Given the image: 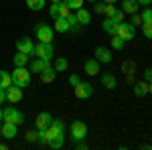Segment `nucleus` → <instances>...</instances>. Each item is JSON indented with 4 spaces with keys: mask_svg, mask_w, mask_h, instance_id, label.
I'll return each mask as SVG.
<instances>
[{
    "mask_svg": "<svg viewBox=\"0 0 152 150\" xmlns=\"http://www.w3.org/2000/svg\"><path fill=\"white\" fill-rule=\"evenodd\" d=\"M12 77V83L18 85V87H26L31 83V69L26 67H14V71L10 73Z\"/></svg>",
    "mask_w": 152,
    "mask_h": 150,
    "instance_id": "nucleus-1",
    "label": "nucleus"
},
{
    "mask_svg": "<svg viewBox=\"0 0 152 150\" xmlns=\"http://www.w3.org/2000/svg\"><path fill=\"white\" fill-rule=\"evenodd\" d=\"M2 122H12V124L20 126V124L24 122V114L20 112V110H16L14 105H8V108L2 110Z\"/></svg>",
    "mask_w": 152,
    "mask_h": 150,
    "instance_id": "nucleus-2",
    "label": "nucleus"
},
{
    "mask_svg": "<svg viewBox=\"0 0 152 150\" xmlns=\"http://www.w3.org/2000/svg\"><path fill=\"white\" fill-rule=\"evenodd\" d=\"M35 37L39 39V43H53V37H55V29L49 26V24L41 23L35 26Z\"/></svg>",
    "mask_w": 152,
    "mask_h": 150,
    "instance_id": "nucleus-3",
    "label": "nucleus"
},
{
    "mask_svg": "<svg viewBox=\"0 0 152 150\" xmlns=\"http://www.w3.org/2000/svg\"><path fill=\"white\" fill-rule=\"evenodd\" d=\"M33 55H35V57L45 59V61H51L53 55H55V49H53L51 43H37L35 49H33Z\"/></svg>",
    "mask_w": 152,
    "mask_h": 150,
    "instance_id": "nucleus-4",
    "label": "nucleus"
},
{
    "mask_svg": "<svg viewBox=\"0 0 152 150\" xmlns=\"http://www.w3.org/2000/svg\"><path fill=\"white\" fill-rule=\"evenodd\" d=\"M69 134L75 142L85 140V136H87V126L83 124L81 120H73V122H71V128H69Z\"/></svg>",
    "mask_w": 152,
    "mask_h": 150,
    "instance_id": "nucleus-5",
    "label": "nucleus"
},
{
    "mask_svg": "<svg viewBox=\"0 0 152 150\" xmlns=\"http://www.w3.org/2000/svg\"><path fill=\"white\" fill-rule=\"evenodd\" d=\"M116 35L120 37V39H124V41L128 43V41H132V39L136 37V26H134L132 23H124V20H122V23L118 24Z\"/></svg>",
    "mask_w": 152,
    "mask_h": 150,
    "instance_id": "nucleus-6",
    "label": "nucleus"
},
{
    "mask_svg": "<svg viewBox=\"0 0 152 150\" xmlns=\"http://www.w3.org/2000/svg\"><path fill=\"white\" fill-rule=\"evenodd\" d=\"M73 89H75V95H77L79 100H89V97L94 95V85H91L89 81H81V83L75 85Z\"/></svg>",
    "mask_w": 152,
    "mask_h": 150,
    "instance_id": "nucleus-7",
    "label": "nucleus"
},
{
    "mask_svg": "<svg viewBox=\"0 0 152 150\" xmlns=\"http://www.w3.org/2000/svg\"><path fill=\"white\" fill-rule=\"evenodd\" d=\"M94 55H95V59H97L99 63H112V59H114V51H112L110 47L97 45V47H95V51H94Z\"/></svg>",
    "mask_w": 152,
    "mask_h": 150,
    "instance_id": "nucleus-8",
    "label": "nucleus"
},
{
    "mask_svg": "<svg viewBox=\"0 0 152 150\" xmlns=\"http://www.w3.org/2000/svg\"><path fill=\"white\" fill-rule=\"evenodd\" d=\"M23 100V87H18V85H8L6 87V102H10V104H18Z\"/></svg>",
    "mask_w": 152,
    "mask_h": 150,
    "instance_id": "nucleus-9",
    "label": "nucleus"
},
{
    "mask_svg": "<svg viewBox=\"0 0 152 150\" xmlns=\"http://www.w3.org/2000/svg\"><path fill=\"white\" fill-rule=\"evenodd\" d=\"M0 130H2V138H6V140H12L18 136V126L12 124V122H2Z\"/></svg>",
    "mask_w": 152,
    "mask_h": 150,
    "instance_id": "nucleus-10",
    "label": "nucleus"
},
{
    "mask_svg": "<svg viewBox=\"0 0 152 150\" xmlns=\"http://www.w3.org/2000/svg\"><path fill=\"white\" fill-rule=\"evenodd\" d=\"M33 49H35V45H33V39H28V37H20L18 41H16V51H20V53H24V55H33Z\"/></svg>",
    "mask_w": 152,
    "mask_h": 150,
    "instance_id": "nucleus-11",
    "label": "nucleus"
},
{
    "mask_svg": "<svg viewBox=\"0 0 152 150\" xmlns=\"http://www.w3.org/2000/svg\"><path fill=\"white\" fill-rule=\"evenodd\" d=\"M39 75H41V81H43V83H53L55 77H57V71H55V67H53L51 63H47V67L41 71Z\"/></svg>",
    "mask_w": 152,
    "mask_h": 150,
    "instance_id": "nucleus-12",
    "label": "nucleus"
},
{
    "mask_svg": "<svg viewBox=\"0 0 152 150\" xmlns=\"http://www.w3.org/2000/svg\"><path fill=\"white\" fill-rule=\"evenodd\" d=\"M53 29H55L57 33H69L71 24H69V20H67L65 16H57V18H55V24H53Z\"/></svg>",
    "mask_w": 152,
    "mask_h": 150,
    "instance_id": "nucleus-13",
    "label": "nucleus"
},
{
    "mask_svg": "<svg viewBox=\"0 0 152 150\" xmlns=\"http://www.w3.org/2000/svg\"><path fill=\"white\" fill-rule=\"evenodd\" d=\"M102 87H105V89L118 87V79L114 77V73H102Z\"/></svg>",
    "mask_w": 152,
    "mask_h": 150,
    "instance_id": "nucleus-14",
    "label": "nucleus"
},
{
    "mask_svg": "<svg viewBox=\"0 0 152 150\" xmlns=\"http://www.w3.org/2000/svg\"><path fill=\"white\" fill-rule=\"evenodd\" d=\"M51 120H53V118H51L49 112H41V114L35 118V128L37 130H39V128H47L49 124H51Z\"/></svg>",
    "mask_w": 152,
    "mask_h": 150,
    "instance_id": "nucleus-15",
    "label": "nucleus"
},
{
    "mask_svg": "<svg viewBox=\"0 0 152 150\" xmlns=\"http://www.w3.org/2000/svg\"><path fill=\"white\" fill-rule=\"evenodd\" d=\"M122 10L126 14H136L140 10V4H138V0H124L122 2Z\"/></svg>",
    "mask_w": 152,
    "mask_h": 150,
    "instance_id": "nucleus-16",
    "label": "nucleus"
},
{
    "mask_svg": "<svg viewBox=\"0 0 152 150\" xmlns=\"http://www.w3.org/2000/svg\"><path fill=\"white\" fill-rule=\"evenodd\" d=\"M75 16H77V23L81 24V26H85V24L91 23V14H89V10L87 8H79V10H75Z\"/></svg>",
    "mask_w": 152,
    "mask_h": 150,
    "instance_id": "nucleus-17",
    "label": "nucleus"
},
{
    "mask_svg": "<svg viewBox=\"0 0 152 150\" xmlns=\"http://www.w3.org/2000/svg\"><path fill=\"white\" fill-rule=\"evenodd\" d=\"M132 87H134V95H138V97H144L146 93H148V81H134L132 83Z\"/></svg>",
    "mask_w": 152,
    "mask_h": 150,
    "instance_id": "nucleus-18",
    "label": "nucleus"
},
{
    "mask_svg": "<svg viewBox=\"0 0 152 150\" xmlns=\"http://www.w3.org/2000/svg\"><path fill=\"white\" fill-rule=\"evenodd\" d=\"M83 69H85V73H87V75H97V71H99V61H97L95 57L94 59H87Z\"/></svg>",
    "mask_w": 152,
    "mask_h": 150,
    "instance_id": "nucleus-19",
    "label": "nucleus"
},
{
    "mask_svg": "<svg viewBox=\"0 0 152 150\" xmlns=\"http://www.w3.org/2000/svg\"><path fill=\"white\" fill-rule=\"evenodd\" d=\"M47 63H51V61H45V59H41V57H35L33 61H31V67H28V69L33 71V73H41V71L47 67Z\"/></svg>",
    "mask_w": 152,
    "mask_h": 150,
    "instance_id": "nucleus-20",
    "label": "nucleus"
},
{
    "mask_svg": "<svg viewBox=\"0 0 152 150\" xmlns=\"http://www.w3.org/2000/svg\"><path fill=\"white\" fill-rule=\"evenodd\" d=\"M118 24H120V23H116L114 18H110V16H107L104 23H102V26H104V31L110 37H114V35H116V31H118Z\"/></svg>",
    "mask_w": 152,
    "mask_h": 150,
    "instance_id": "nucleus-21",
    "label": "nucleus"
},
{
    "mask_svg": "<svg viewBox=\"0 0 152 150\" xmlns=\"http://www.w3.org/2000/svg\"><path fill=\"white\" fill-rule=\"evenodd\" d=\"M12 63H14V67H26V65H28V55L16 51V55L12 57Z\"/></svg>",
    "mask_w": 152,
    "mask_h": 150,
    "instance_id": "nucleus-22",
    "label": "nucleus"
},
{
    "mask_svg": "<svg viewBox=\"0 0 152 150\" xmlns=\"http://www.w3.org/2000/svg\"><path fill=\"white\" fill-rule=\"evenodd\" d=\"M45 4H47V0H26V6H28L31 10H35V12L43 10Z\"/></svg>",
    "mask_w": 152,
    "mask_h": 150,
    "instance_id": "nucleus-23",
    "label": "nucleus"
},
{
    "mask_svg": "<svg viewBox=\"0 0 152 150\" xmlns=\"http://www.w3.org/2000/svg\"><path fill=\"white\" fill-rule=\"evenodd\" d=\"M47 144H49V148H53V150L63 148V144H65V136H55V138L49 140Z\"/></svg>",
    "mask_w": 152,
    "mask_h": 150,
    "instance_id": "nucleus-24",
    "label": "nucleus"
},
{
    "mask_svg": "<svg viewBox=\"0 0 152 150\" xmlns=\"http://www.w3.org/2000/svg\"><path fill=\"white\" fill-rule=\"evenodd\" d=\"M8 85H12V77H10V73L8 71H4V69H0V87H8Z\"/></svg>",
    "mask_w": 152,
    "mask_h": 150,
    "instance_id": "nucleus-25",
    "label": "nucleus"
},
{
    "mask_svg": "<svg viewBox=\"0 0 152 150\" xmlns=\"http://www.w3.org/2000/svg\"><path fill=\"white\" fill-rule=\"evenodd\" d=\"M110 45H112V49H114V51H122V49H124V45H126V41H124V39H120L118 35H114L112 39H110Z\"/></svg>",
    "mask_w": 152,
    "mask_h": 150,
    "instance_id": "nucleus-26",
    "label": "nucleus"
},
{
    "mask_svg": "<svg viewBox=\"0 0 152 150\" xmlns=\"http://www.w3.org/2000/svg\"><path fill=\"white\" fill-rule=\"evenodd\" d=\"M53 67H55V71H67V67H69V61H67V59L65 57H57L55 59V65H53Z\"/></svg>",
    "mask_w": 152,
    "mask_h": 150,
    "instance_id": "nucleus-27",
    "label": "nucleus"
},
{
    "mask_svg": "<svg viewBox=\"0 0 152 150\" xmlns=\"http://www.w3.org/2000/svg\"><path fill=\"white\" fill-rule=\"evenodd\" d=\"M122 71L128 75V73H136V61H124L122 63Z\"/></svg>",
    "mask_w": 152,
    "mask_h": 150,
    "instance_id": "nucleus-28",
    "label": "nucleus"
},
{
    "mask_svg": "<svg viewBox=\"0 0 152 150\" xmlns=\"http://www.w3.org/2000/svg\"><path fill=\"white\" fill-rule=\"evenodd\" d=\"M140 16H142V24L144 23H152V8L144 6V10L140 12Z\"/></svg>",
    "mask_w": 152,
    "mask_h": 150,
    "instance_id": "nucleus-29",
    "label": "nucleus"
},
{
    "mask_svg": "<svg viewBox=\"0 0 152 150\" xmlns=\"http://www.w3.org/2000/svg\"><path fill=\"white\" fill-rule=\"evenodd\" d=\"M47 142H49V130L39 128V144H47Z\"/></svg>",
    "mask_w": 152,
    "mask_h": 150,
    "instance_id": "nucleus-30",
    "label": "nucleus"
},
{
    "mask_svg": "<svg viewBox=\"0 0 152 150\" xmlns=\"http://www.w3.org/2000/svg\"><path fill=\"white\" fill-rule=\"evenodd\" d=\"M83 2H85V0H65V4L69 6L71 10H79L83 6Z\"/></svg>",
    "mask_w": 152,
    "mask_h": 150,
    "instance_id": "nucleus-31",
    "label": "nucleus"
},
{
    "mask_svg": "<svg viewBox=\"0 0 152 150\" xmlns=\"http://www.w3.org/2000/svg\"><path fill=\"white\" fill-rule=\"evenodd\" d=\"M24 138L28 140V142H39V130H28L24 134Z\"/></svg>",
    "mask_w": 152,
    "mask_h": 150,
    "instance_id": "nucleus-32",
    "label": "nucleus"
},
{
    "mask_svg": "<svg viewBox=\"0 0 152 150\" xmlns=\"http://www.w3.org/2000/svg\"><path fill=\"white\" fill-rule=\"evenodd\" d=\"M142 33L146 39H152V23H144L142 24Z\"/></svg>",
    "mask_w": 152,
    "mask_h": 150,
    "instance_id": "nucleus-33",
    "label": "nucleus"
},
{
    "mask_svg": "<svg viewBox=\"0 0 152 150\" xmlns=\"http://www.w3.org/2000/svg\"><path fill=\"white\" fill-rule=\"evenodd\" d=\"M94 4H95L94 8H95V12H97V14H104V12H105V4H107V2H104V0H102V2H97V0H95Z\"/></svg>",
    "mask_w": 152,
    "mask_h": 150,
    "instance_id": "nucleus-34",
    "label": "nucleus"
},
{
    "mask_svg": "<svg viewBox=\"0 0 152 150\" xmlns=\"http://www.w3.org/2000/svg\"><path fill=\"white\" fill-rule=\"evenodd\" d=\"M116 12H118V8L114 6V4H105V12H104L105 16H110V18H112V16H114Z\"/></svg>",
    "mask_w": 152,
    "mask_h": 150,
    "instance_id": "nucleus-35",
    "label": "nucleus"
},
{
    "mask_svg": "<svg viewBox=\"0 0 152 150\" xmlns=\"http://www.w3.org/2000/svg\"><path fill=\"white\" fill-rule=\"evenodd\" d=\"M130 23L134 24V26H142V16L136 12V14H132V18H130Z\"/></svg>",
    "mask_w": 152,
    "mask_h": 150,
    "instance_id": "nucleus-36",
    "label": "nucleus"
},
{
    "mask_svg": "<svg viewBox=\"0 0 152 150\" xmlns=\"http://www.w3.org/2000/svg\"><path fill=\"white\" fill-rule=\"evenodd\" d=\"M79 83H81L79 75H75V73H73V75H69V85H71V87H75V85H79Z\"/></svg>",
    "mask_w": 152,
    "mask_h": 150,
    "instance_id": "nucleus-37",
    "label": "nucleus"
},
{
    "mask_svg": "<svg viewBox=\"0 0 152 150\" xmlns=\"http://www.w3.org/2000/svg\"><path fill=\"white\" fill-rule=\"evenodd\" d=\"M144 81H148V83L152 81V67H146L144 69Z\"/></svg>",
    "mask_w": 152,
    "mask_h": 150,
    "instance_id": "nucleus-38",
    "label": "nucleus"
},
{
    "mask_svg": "<svg viewBox=\"0 0 152 150\" xmlns=\"http://www.w3.org/2000/svg\"><path fill=\"white\" fill-rule=\"evenodd\" d=\"M75 148H77V150H85V148H87V144H85L83 140H79V142H75Z\"/></svg>",
    "mask_w": 152,
    "mask_h": 150,
    "instance_id": "nucleus-39",
    "label": "nucleus"
},
{
    "mask_svg": "<svg viewBox=\"0 0 152 150\" xmlns=\"http://www.w3.org/2000/svg\"><path fill=\"white\" fill-rule=\"evenodd\" d=\"M4 102H6V89L0 87V104H4Z\"/></svg>",
    "mask_w": 152,
    "mask_h": 150,
    "instance_id": "nucleus-40",
    "label": "nucleus"
},
{
    "mask_svg": "<svg viewBox=\"0 0 152 150\" xmlns=\"http://www.w3.org/2000/svg\"><path fill=\"white\" fill-rule=\"evenodd\" d=\"M138 4H140V6H150L152 0H138Z\"/></svg>",
    "mask_w": 152,
    "mask_h": 150,
    "instance_id": "nucleus-41",
    "label": "nucleus"
},
{
    "mask_svg": "<svg viewBox=\"0 0 152 150\" xmlns=\"http://www.w3.org/2000/svg\"><path fill=\"white\" fill-rule=\"evenodd\" d=\"M0 150H8V146H6L4 142H0Z\"/></svg>",
    "mask_w": 152,
    "mask_h": 150,
    "instance_id": "nucleus-42",
    "label": "nucleus"
},
{
    "mask_svg": "<svg viewBox=\"0 0 152 150\" xmlns=\"http://www.w3.org/2000/svg\"><path fill=\"white\" fill-rule=\"evenodd\" d=\"M104 2H107V4H116L118 0H104Z\"/></svg>",
    "mask_w": 152,
    "mask_h": 150,
    "instance_id": "nucleus-43",
    "label": "nucleus"
},
{
    "mask_svg": "<svg viewBox=\"0 0 152 150\" xmlns=\"http://www.w3.org/2000/svg\"><path fill=\"white\" fill-rule=\"evenodd\" d=\"M148 93H152V81L148 83Z\"/></svg>",
    "mask_w": 152,
    "mask_h": 150,
    "instance_id": "nucleus-44",
    "label": "nucleus"
},
{
    "mask_svg": "<svg viewBox=\"0 0 152 150\" xmlns=\"http://www.w3.org/2000/svg\"><path fill=\"white\" fill-rule=\"evenodd\" d=\"M49 2H51V4H53V2H61V0H49Z\"/></svg>",
    "mask_w": 152,
    "mask_h": 150,
    "instance_id": "nucleus-45",
    "label": "nucleus"
},
{
    "mask_svg": "<svg viewBox=\"0 0 152 150\" xmlns=\"http://www.w3.org/2000/svg\"><path fill=\"white\" fill-rule=\"evenodd\" d=\"M0 122H2V108H0Z\"/></svg>",
    "mask_w": 152,
    "mask_h": 150,
    "instance_id": "nucleus-46",
    "label": "nucleus"
},
{
    "mask_svg": "<svg viewBox=\"0 0 152 150\" xmlns=\"http://www.w3.org/2000/svg\"><path fill=\"white\" fill-rule=\"evenodd\" d=\"M85 2H91V4H94V2H95V0H85Z\"/></svg>",
    "mask_w": 152,
    "mask_h": 150,
    "instance_id": "nucleus-47",
    "label": "nucleus"
},
{
    "mask_svg": "<svg viewBox=\"0 0 152 150\" xmlns=\"http://www.w3.org/2000/svg\"><path fill=\"white\" fill-rule=\"evenodd\" d=\"M0 138H2V130H0Z\"/></svg>",
    "mask_w": 152,
    "mask_h": 150,
    "instance_id": "nucleus-48",
    "label": "nucleus"
}]
</instances>
